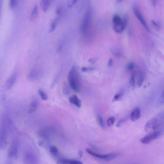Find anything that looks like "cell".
<instances>
[{
  "label": "cell",
  "mask_w": 164,
  "mask_h": 164,
  "mask_svg": "<svg viewBox=\"0 0 164 164\" xmlns=\"http://www.w3.org/2000/svg\"><path fill=\"white\" fill-rule=\"evenodd\" d=\"M69 85L71 88L76 92H80L81 89V83L79 72L75 66L72 68L68 76Z\"/></svg>",
  "instance_id": "6da1fadb"
},
{
  "label": "cell",
  "mask_w": 164,
  "mask_h": 164,
  "mask_svg": "<svg viewBox=\"0 0 164 164\" xmlns=\"http://www.w3.org/2000/svg\"><path fill=\"white\" fill-rule=\"evenodd\" d=\"M164 123V112L152 118L147 122L145 126L146 132H151L159 128Z\"/></svg>",
  "instance_id": "7a4b0ae2"
},
{
  "label": "cell",
  "mask_w": 164,
  "mask_h": 164,
  "mask_svg": "<svg viewBox=\"0 0 164 164\" xmlns=\"http://www.w3.org/2000/svg\"><path fill=\"white\" fill-rule=\"evenodd\" d=\"M128 22L127 16L124 17L122 19L119 16L115 15L112 18L113 28L115 31L118 33L122 32L125 29Z\"/></svg>",
  "instance_id": "3957f363"
},
{
  "label": "cell",
  "mask_w": 164,
  "mask_h": 164,
  "mask_svg": "<svg viewBox=\"0 0 164 164\" xmlns=\"http://www.w3.org/2000/svg\"><path fill=\"white\" fill-rule=\"evenodd\" d=\"M92 13L90 10H87L85 14L81 27L82 32L85 34L87 32L91 22Z\"/></svg>",
  "instance_id": "277c9868"
},
{
  "label": "cell",
  "mask_w": 164,
  "mask_h": 164,
  "mask_svg": "<svg viewBox=\"0 0 164 164\" xmlns=\"http://www.w3.org/2000/svg\"><path fill=\"white\" fill-rule=\"evenodd\" d=\"M86 151L87 153L90 155L107 161H110L115 159L118 156V154L117 153H113L105 155L101 154L95 152L89 149H87Z\"/></svg>",
  "instance_id": "5b68a950"
},
{
  "label": "cell",
  "mask_w": 164,
  "mask_h": 164,
  "mask_svg": "<svg viewBox=\"0 0 164 164\" xmlns=\"http://www.w3.org/2000/svg\"><path fill=\"white\" fill-rule=\"evenodd\" d=\"M18 151V141L15 139L12 141L8 153V159L12 160L17 159Z\"/></svg>",
  "instance_id": "8992f818"
},
{
  "label": "cell",
  "mask_w": 164,
  "mask_h": 164,
  "mask_svg": "<svg viewBox=\"0 0 164 164\" xmlns=\"http://www.w3.org/2000/svg\"><path fill=\"white\" fill-rule=\"evenodd\" d=\"M133 11L134 13L137 18L140 22L141 24L145 28V29L148 32H150V29L148 24L143 17V16L141 13L140 10L137 5H134L133 7Z\"/></svg>",
  "instance_id": "52a82bcc"
},
{
  "label": "cell",
  "mask_w": 164,
  "mask_h": 164,
  "mask_svg": "<svg viewBox=\"0 0 164 164\" xmlns=\"http://www.w3.org/2000/svg\"><path fill=\"white\" fill-rule=\"evenodd\" d=\"M161 133V132L159 131L152 132L141 138L140 142L144 144H150L159 137Z\"/></svg>",
  "instance_id": "ba28073f"
},
{
  "label": "cell",
  "mask_w": 164,
  "mask_h": 164,
  "mask_svg": "<svg viewBox=\"0 0 164 164\" xmlns=\"http://www.w3.org/2000/svg\"><path fill=\"white\" fill-rule=\"evenodd\" d=\"M24 160L26 163H37L38 161L35 155L29 151L25 154Z\"/></svg>",
  "instance_id": "9c48e42d"
},
{
  "label": "cell",
  "mask_w": 164,
  "mask_h": 164,
  "mask_svg": "<svg viewBox=\"0 0 164 164\" xmlns=\"http://www.w3.org/2000/svg\"><path fill=\"white\" fill-rule=\"evenodd\" d=\"M18 76L17 72L15 71L8 79L5 83V87L7 89H10L12 87L17 79Z\"/></svg>",
  "instance_id": "30bf717a"
},
{
  "label": "cell",
  "mask_w": 164,
  "mask_h": 164,
  "mask_svg": "<svg viewBox=\"0 0 164 164\" xmlns=\"http://www.w3.org/2000/svg\"><path fill=\"white\" fill-rule=\"evenodd\" d=\"M141 113L140 109L137 107L132 111L131 115V119L133 122L139 120L141 117Z\"/></svg>",
  "instance_id": "8fae6325"
},
{
  "label": "cell",
  "mask_w": 164,
  "mask_h": 164,
  "mask_svg": "<svg viewBox=\"0 0 164 164\" xmlns=\"http://www.w3.org/2000/svg\"><path fill=\"white\" fill-rule=\"evenodd\" d=\"M70 103L74 105L78 108H80L82 106V102L76 95H73L69 99Z\"/></svg>",
  "instance_id": "7c38bea8"
},
{
  "label": "cell",
  "mask_w": 164,
  "mask_h": 164,
  "mask_svg": "<svg viewBox=\"0 0 164 164\" xmlns=\"http://www.w3.org/2000/svg\"><path fill=\"white\" fill-rule=\"evenodd\" d=\"M52 1V0H41L40 5L42 8L44 12H47L51 4Z\"/></svg>",
  "instance_id": "4fadbf2b"
},
{
  "label": "cell",
  "mask_w": 164,
  "mask_h": 164,
  "mask_svg": "<svg viewBox=\"0 0 164 164\" xmlns=\"http://www.w3.org/2000/svg\"><path fill=\"white\" fill-rule=\"evenodd\" d=\"M38 100L37 99H34L32 101L28 109V113H32L36 110L38 105Z\"/></svg>",
  "instance_id": "5bb4252c"
},
{
  "label": "cell",
  "mask_w": 164,
  "mask_h": 164,
  "mask_svg": "<svg viewBox=\"0 0 164 164\" xmlns=\"http://www.w3.org/2000/svg\"><path fill=\"white\" fill-rule=\"evenodd\" d=\"M59 163L62 164H82V163L81 162L75 160L68 159H61L59 161Z\"/></svg>",
  "instance_id": "9a60e30c"
},
{
  "label": "cell",
  "mask_w": 164,
  "mask_h": 164,
  "mask_svg": "<svg viewBox=\"0 0 164 164\" xmlns=\"http://www.w3.org/2000/svg\"><path fill=\"white\" fill-rule=\"evenodd\" d=\"M40 73L36 70H33L31 71L28 75V78L30 80H33L38 77L40 76Z\"/></svg>",
  "instance_id": "2e32d148"
},
{
  "label": "cell",
  "mask_w": 164,
  "mask_h": 164,
  "mask_svg": "<svg viewBox=\"0 0 164 164\" xmlns=\"http://www.w3.org/2000/svg\"><path fill=\"white\" fill-rule=\"evenodd\" d=\"M38 13V8L37 5L34 7L30 16V21L35 19L37 17Z\"/></svg>",
  "instance_id": "e0dca14e"
},
{
  "label": "cell",
  "mask_w": 164,
  "mask_h": 164,
  "mask_svg": "<svg viewBox=\"0 0 164 164\" xmlns=\"http://www.w3.org/2000/svg\"><path fill=\"white\" fill-rule=\"evenodd\" d=\"M59 21V19L58 18H55L53 20L52 22L51 26L50 29L49 31V33L53 32L55 31Z\"/></svg>",
  "instance_id": "ac0fdd59"
},
{
  "label": "cell",
  "mask_w": 164,
  "mask_h": 164,
  "mask_svg": "<svg viewBox=\"0 0 164 164\" xmlns=\"http://www.w3.org/2000/svg\"><path fill=\"white\" fill-rule=\"evenodd\" d=\"M38 94L42 99L44 100H46L48 99L47 94L45 93L42 89H39L38 90Z\"/></svg>",
  "instance_id": "d6986e66"
},
{
  "label": "cell",
  "mask_w": 164,
  "mask_h": 164,
  "mask_svg": "<svg viewBox=\"0 0 164 164\" xmlns=\"http://www.w3.org/2000/svg\"><path fill=\"white\" fill-rule=\"evenodd\" d=\"M50 151L52 154L56 156L59 154V151L56 147L54 146H51L50 148Z\"/></svg>",
  "instance_id": "ffe728a7"
},
{
  "label": "cell",
  "mask_w": 164,
  "mask_h": 164,
  "mask_svg": "<svg viewBox=\"0 0 164 164\" xmlns=\"http://www.w3.org/2000/svg\"><path fill=\"white\" fill-rule=\"evenodd\" d=\"M151 22L157 30L159 31L161 29V25L160 22L155 20H152Z\"/></svg>",
  "instance_id": "44dd1931"
},
{
  "label": "cell",
  "mask_w": 164,
  "mask_h": 164,
  "mask_svg": "<svg viewBox=\"0 0 164 164\" xmlns=\"http://www.w3.org/2000/svg\"><path fill=\"white\" fill-rule=\"evenodd\" d=\"M115 121V118L113 117H110L107 121V126L110 127H112L114 125Z\"/></svg>",
  "instance_id": "7402d4cb"
},
{
  "label": "cell",
  "mask_w": 164,
  "mask_h": 164,
  "mask_svg": "<svg viewBox=\"0 0 164 164\" xmlns=\"http://www.w3.org/2000/svg\"><path fill=\"white\" fill-rule=\"evenodd\" d=\"M112 51L113 54L116 57L120 58L122 55V52L119 50L113 49Z\"/></svg>",
  "instance_id": "603a6c76"
},
{
  "label": "cell",
  "mask_w": 164,
  "mask_h": 164,
  "mask_svg": "<svg viewBox=\"0 0 164 164\" xmlns=\"http://www.w3.org/2000/svg\"><path fill=\"white\" fill-rule=\"evenodd\" d=\"M144 81V78L142 74H140L138 78V86L140 87L142 85Z\"/></svg>",
  "instance_id": "cb8c5ba5"
},
{
  "label": "cell",
  "mask_w": 164,
  "mask_h": 164,
  "mask_svg": "<svg viewBox=\"0 0 164 164\" xmlns=\"http://www.w3.org/2000/svg\"><path fill=\"white\" fill-rule=\"evenodd\" d=\"M98 120L100 126L102 129L104 128V123L102 117L100 116H98Z\"/></svg>",
  "instance_id": "d4e9b609"
},
{
  "label": "cell",
  "mask_w": 164,
  "mask_h": 164,
  "mask_svg": "<svg viewBox=\"0 0 164 164\" xmlns=\"http://www.w3.org/2000/svg\"><path fill=\"white\" fill-rule=\"evenodd\" d=\"M16 2V0H10L9 7L11 10H13L15 8Z\"/></svg>",
  "instance_id": "484cf974"
},
{
  "label": "cell",
  "mask_w": 164,
  "mask_h": 164,
  "mask_svg": "<svg viewBox=\"0 0 164 164\" xmlns=\"http://www.w3.org/2000/svg\"><path fill=\"white\" fill-rule=\"evenodd\" d=\"M122 93L116 94L113 98L112 101L113 102H115V101H119L122 99Z\"/></svg>",
  "instance_id": "4316f807"
},
{
  "label": "cell",
  "mask_w": 164,
  "mask_h": 164,
  "mask_svg": "<svg viewBox=\"0 0 164 164\" xmlns=\"http://www.w3.org/2000/svg\"><path fill=\"white\" fill-rule=\"evenodd\" d=\"M63 92L64 94L67 95L69 92V88L67 85L64 84L63 88Z\"/></svg>",
  "instance_id": "83f0119b"
},
{
  "label": "cell",
  "mask_w": 164,
  "mask_h": 164,
  "mask_svg": "<svg viewBox=\"0 0 164 164\" xmlns=\"http://www.w3.org/2000/svg\"><path fill=\"white\" fill-rule=\"evenodd\" d=\"M135 75H133L132 76L129 80V83L131 85L134 87L135 85Z\"/></svg>",
  "instance_id": "f1b7e54d"
},
{
  "label": "cell",
  "mask_w": 164,
  "mask_h": 164,
  "mask_svg": "<svg viewBox=\"0 0 164 164\" xmlns=\"http://www.w3.org/2000/svg\"><path fill=\"white\" fill-rule=\"evenodd\" d=\"M60 76V71L58 73L57 75H56L55 77V78L54 79V80L53 82L52 83V85L51 86V87L53 88L56 82H57L58 80L59 79Z\"/></svg>",
  "instance_id": "f546056e"
},
{
  "label": "cell",
  "mask_w": 164,
  "mask_h": 164,
  "mask_svg": "<svg viewBox=\"0 0 164 164\" xmlns=\"http://www.w3.org/2000/svg\"><path fill=\"white\" fill-rule=\"evenodd\" d=\"M126 121V119H122L119 121L116 124V127H121Z\"/></svg>",
  "instance_id": "4dcf8cb0"
},
{
  "label": "cell",
  "mask_w": 164,
  "mask_h": 164,
  "mask_svg": "<svg viewBox=\"0 0 164 164\" xmlns=\"http://www.w3.org/2000/svg\"><path fill=\"white\" fill-rule=\"evenodd\" d=\"M134 67L135 65L133 63H129L127 66V69L129 70H131L134 69Z\"/></svg>",
  "instance_id": "1f68e13d"
},
{
  "label": "cell",
  "mask_w": 164,
  "mask_h": 164,
  "mask_svg": "<svg viewBox=\"0 0 164 164\" xmlns=\"http://www.w3.org/2000/svg\"><path fill=\"white\" fill-rule=\"evenodd\" d=\"M61 13L62 9L61 8H58L57 9H56L55 11V13L56 15H59L61 14Z\"/></svg>",
  "instance_id": "d6a6232c"
},
{
  "label": "cell",
  "mask_w": 164,
  "mask_h": 164,
  "mask_svg": "<svg viewBox=\"0 0 164 164\" xmlns=\"http://www.w3.org/2000/svg\"><path fill=\"white\" fill-rule=\"evenodd\" d=\"M97 59L96 58H92L88 60L90 63L93 64L95 63V62L97 61Z\"/></svg>",
  "instance_id": "836d02e7"
},
{
  "label": "cell",
  "mask_w": 164,
  "mask_h": 164,
  "mask_svg": "<svg viewBox=\"0 0 164 164\" xmlns=\"http://www.w3.org/2000/svg\"><path fill=\"white\" fill-rule=\"evenodd\" d=\"M113 65V62L112 59H110L108 62V65L109 66L111 67Z\"/></svg>",
  "instance_id": "e575fe53"
},
{
  "label": "cell",
  "mask_w": 164,
  "mask_h": 164,
  "mask_svg": "<svg viewBox=\"0 0 164 164\" xmlns=\"http://www.w3.org/2000/svg\"><path fill=\"white\" fill-rule=\"evenodd\" d=\"M157 0H151L152 3L154 7L156 6L157 3Z\"/></svg>",
  "instance_id": "d590c367"
},
{
  "label": "cell",
  "mask_w": 164,
  "mask_h": 164,
  "mask_svg": "<svg viewBox=\"0 0 164 164\" xmlns=\"http://www.w3.org/2000/svg\"><path fill=\"white\" fill-rule=\"evenodd\" d=\"M82 70L83 72L88 71V68L86 67H83L82 68Z\"/></svg>",
  "instance_id": "8d00e7d4"
},
{
  "label": "cell",
  "mask_w": 164,
  "mask_h": 164,
  "mask_svg": "<svg viewBox=\"0 0 164 164\" xmlns=\"http://www.w3.org/2000/svg\"><path fill=\"white\" fill-rule=\"evenodd\" d=\"M95 69V68L94 67H90L89 68H88V71H92L94 70Z\"/></svg>",
  "instance_id": "74e56055"
},
{
  "label": "cell",
  "mask_w": 164,
  "mask_h": 164,
  "mask_svg": "<svg viewBox=\"0 0 164 164\" xmlns=\"http://www.w3.org/2000/svg\"><path fill=\"white\" fill-rule=\"evenodd\" d=\"M78 0H72V5H74L75 4Z\"/></svg>",
  "instance_id": "f35d334b"
},
{
  "label": "cell",
  "mask_w": 164,
  "mask_h": 164,
  "mask_svg": "<svg viewBox=\"0 0 164 164\" xmlns=\"http://www.w3.org/2000/svg\"><path fill=\"white\" fill-rule=\"evenodd\" d=\"M82 151H80V152H79V157H80V158H81L82 157Z\"/></svg>",
  "instance_id": "ab89813d"
},
{
  "label": "cell",
  "mask_w": 164,
  "mask_h": 164,
  "mask_svg": "<svg viewBox=\"0 0 164 164\" xmlns=\"http://www.w3.org/2000/svg\"><path fill=\"white\" fill-rule=\"evenodd\" d=\"M161 97L162 98H164V90L162 95Z\"/></svg>",
  "instance_id": "60d3db41"
},
{
  "label": "cell",
  "mask_w": 164,
  "mask_h": 164,
  "mask_svg": "<svg viewBox=\"0 0 164 164\" xmlns=\"http://www.w3.org/2000/svg\"><path fill=\"white\" fill-rule=\"evenodd\" d=\"M116 1L118 2H120L122 1V0H116Z\"/></svg>",
  "instance_id": "b9f144b4"
}]
</instances>
